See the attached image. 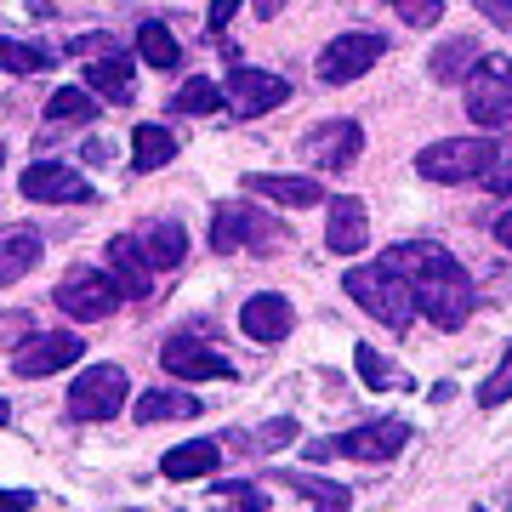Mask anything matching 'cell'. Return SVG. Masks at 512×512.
<instances>
[{
  "mask_svg": "<svg viewBox=\"0 0 512 512\" xmlns=\"http://www.w3.org/2000/svg\"><path fill=\"white\" fill-rule=\"evenodd\" d=\"M245 188H251L256 200L285 205V211H308V205L330 200L325 188L313 183V177H279V171H251V177H245Z\"/></svg>",
  "mask_w": 512,
  "mask_h": 512,
  "instance_id": "cell-19",
  "label": "cell"
},
{
  "mask_svg": "<svg viewBox=\"0 0 512 512\" xmlns=\"http://www.w3.org/2000/svg\"><path fill=\"white\" fill-rule=\"evenodd\" d=\"M29 507H35L29 490H0V512H29Z\"/></svg>",
  "mask_w": 512,
  "mask_h": 512,
  "instance_id": "cell-39",
  "label": "cell"
},
{
  "mask_svg": "<svg viewBox=\"0 0 512 512\" xmlns=\"http://www.w3.org/2000/svg\"><path fill=\"white\" fill-rule=\"evenodd\" d=\"M131 80H137V63H131V52H120V46H109V52H97L92 63H86V92H103V97H131Z\"/></svg>",
  "mask_w": 512,
  "mask_h": 512,
  "instance_id": "cell-22",
  "label": "cell"
},
{
  "mask_svg": "<svg viewBox=\"0 0 512 512\" xmlns=\"http://www.w3.org/2000/svg\"><path fill=\"white\" fill-rule=\"evenodd\" d=\"M495 239L512 251V211H501V217H495Z\"/></svg>",
  "mask_w": 512,
  "mask_h": 512,
  "instance_id": "cell-40",
  "label": "cell"
},
{
  "mask_svg": "<svg viewBox=\"0 0 512 512\" xmlns=\"http://www.w3.org/2000/svg\"><path fill=\"white\" fill-rule=\"evenodd\" d=\"M507 399H512V348H507V359L490 370V382L478 387V404H484V410H495V404H507Z\"/></svg>",
  "mask_w": 512,
  "mask_h": 512,
  "instance_id": "cell-34",
  "label": "cell"
},
{
  "mask_svg": "<svg viewBox=\"0 0 512 512\" xmlns=\"http://www.w3.org/2000/svg\"><path fill=\"white\" fill-rule=\"evenodd\" d=\"M160 365H165V376H177V382H234V365H228L205 336H194V330L165 336Z\"/></svg>",
  "mask_w": 512,
  "mask_h": 512,
  "instance_id": "cell-8",
  "label": "cell"
},
{
  "mask_svg": "<svg viewBox=\"0 0 512 512\" xmlns=\"http://www.w3.org/2000/svg\"><path fill=\"white\" fill-rule=\"evenodd\" d=\"M52 302L69 313L74 325H92V319H109L126 296H120V285L109 274H97V268H69V274L57 279Z\"/></svg>",
  "mask_w": 512,
  "mask_h": 512,
  "instance_id": "cell-7",
  "label": "cell"
},
{
  "mask_svg": "<svg viewBox=\"0 0 512 512\" xmlns=\"http://www.w3.org/2000/svg\"><path fill=\"white\" fill-rule=\"evenodd\" d=\"M239 6H245V0H211V35H222V29H228V18H234Z\"/></svg>",
  "mask_w": 512,
  "mask_h": 512,
  "instance_id": "cell-38",
  "label": "cell"
},
{
  "mask_svg": "<svg viewBox=\"0 0 512 512\" xmlns=\"http://www.w3.org/2000/svg\"><path fill=\"white\" fill-rule=\"evenodd\" d=\"M387 40L370 35V29H348V35H336L319 52V80L325 86H348V80H359V74H370V63H382Z\"/></svg>",
  "mask_w": 512,
  "mask_h": 512,
  "instance_id": "cell-9",
  "label": "cell"
},
{
  "mask_svg": "<svg viewBox=\"0 0 512 512\" xmlns=\"http://www.w3.org/2000/svg\"><path fill=\"white\" fill-rule=\"evenodd\" d=\"M200 416V399L194 393H177V387H154L137 399V421L143 427H160V421H194Z\"/></svg>",
  "mask_w": 512,
  "mask_h": 512,
  "instance_id": "cell-25",
  "label": "cell"
},
{
  "mask_svg": "<svg viewBox=\"0 0 512 512\" xmlns=\"http://www.w3.org/2000/svg\"><path fill=\"white\" fill-rule=\"evenodd\" d=\"M177 160V137L165 126H137L131 131V165L137 171H160V165Z\"/></svg>",
  "mask_w": 512,
  "mask_h": 512,
  "instance_id": "cell-29",
  "label": "cell"
},
{
  "mask_svg": "<svg viewBox=\"0 0 512 512\" xmlns=\"http://www.w3.org/2000/svg\"><path fill=\"white\" fill-rule=\"evenodd\" d=\"M18 188H23V200H40V205H86L92 200V183L63 160H35L18 177Z\"/></svg>",
  "mask_w": 512,
  "mask_h": 512,
  "instance_id": "cell-14",
  "label": "cell"
},
{
  "mask_svg": "<svg viewBox=\"0 0 512 512\" xmlns=\"http://www.w3.org/2000/svg\"><path fill=\"white\" fill-rule=\"evenodd\" d=\"M40 256H46V245H40L35 228H29V222H6V228H0V285H18Z\"/></svg>",
  "mask_w": 512,
  "mask_h": 512,
  "instance_id": "cell-20",
  "label": "cell"
},
{
  "mask_svg": "<svg viewBox=\"0 0 512 512\" xmlns=\"http://www.w3.org/2000/svg\"><path fill=\"white\" fill-rule=\"evenodd\" d=\"M478 308V291L467 274H444V279H421L416 285V313H427L439 330H461Z\"/></svg>",
  "mask_w": 512,
  "mask_h": 512,
  "instance_id": "cell-10",
  "label": "cell"
},
{
  "mask_svg": "<svg viewBox=\"0 0 512 512\" xmlns=\"http://www.w3.org/2000/svg\"><path fill=\"white\" fill-rule=\"evenodd\" d=\"M279 6H285V0H256V18H274Z\"/></svg>",
  "mask_w": 512,
  "mask_h": 512,
  "instance_id": "cell-41",
  "label": "cell"
},
{
  "mask_svg": "<svg viewBox=\"0 0 512 512\" xmlns=\"http://www.w3.org/2000/svg\"><path fill=\"white\" fill-rule=\"evenodd\" d=\"M353 365H359V382L365 387H376V393H387V387H399V370L387 365L382 353L370 348V342H359V348H353Z\"/></svg>",
  "mask_w": 512,
  "mask_h": 512,
  "instance_id": "cell-33",
  "label": "cell"
},
{
  "mask_svg": "<svg viewBox=\"0 0 512 512\" xmlns=\"http://www.w3.org/2000/svg\"><path fill=\"white\" fill-rule=\"evenodd\" d=\"M109 279L120 285L126 302H148V296H154V262L143 256L137 234H114L109 239Z\"/></svg>",
  "mask_w": 512,
  "mask_h": 512,
  "instance_id": "cell-15",
  "label": "cell"
},
{
  "mask_svg": "<svg viewBox=\"0 0 512 512\" xmlns=\"http://www.w3.org/2000/svg\"><path fill=\"white\" fill-rule=\"evenodd\" d=\"M393 274H404L410 285H421V279H444V274H467L456 256L444 251V245H427V239H410V245H393V251L382 256Z\"/></svg>",
  "mask_w": 512,
  "mask_h": 512,
  "instance_id": "cell-17",
  "label": "cell"
},
{
  "mask_svg": "<svg viewBox=\"0 0 512 512\" xmlns=\"http://www.w3.org/2000/svg\"><path fill=\"white\" fill-rule=\"evenodd\" d=\"M473 6L495 23V29H501V35H512V0H473Z\"/></svg>",
  "mask_w": 512,
  "mask_h": 512,
  "instance_id": "cell-37",
  "label": "cell"
},
{
  "mask_svg": "<svg viewBox=\"0 0 512 512\" xmlns=\"http://www.w3.org/2000/svg\"><path fill=\"white\" fill-rule=\"evenodd\" d=\"M325 245L336 256H359V251H365V245H370V211H365V200H353V194H336V200H330Z\"/></svg>",
  "mask_w": 512,
  "mask_h": 512,
  "instance_id": "cell-18",
  "label": "cell"
},
{
  "mask_svg": "<svg viewBox=\"0 0 512 512\" xmlns=\"http://www.w3.org/2000/svg\"><path fill=\"white\" fill-rule=\"evenodd\" d=\"M131 399V376L120 365H92L80 370L69 387V421H109Z\"/></svg>",
  "mask_w": 512,
  "mask_h": 512,
  "instance_id": "cell-6",
  "label": "cell"
},
{
  "mask_svg": "<svg viewBox=\"0 0 512 512\" xmlns=\"http://www.w3.org/2000/svg\"><path fill=\"white\" fill-rule=\"evenodd\" d=\"M80 353H86V336H69V330H40V336H29V342L12 353V370H18L23 382H40V376L69 370Z\"/></svg>",
  "mask_w": 512,
  "mask_h": 512,
  "instance_id": "cell-13",
  "label": "cell"
},
{
  "mask_svg": "<svg viewBox=\"0 0 512 512\" xmlns=\"http://www.w3.org/2000/svg\"><path fill=\"white\" fill-rule=\"evenodd\" d=\"M222 92H228V109L251 120V114H274L291 97V80L285 74H268V69H251V63H234Z\"/></svg>",
  "mask_w": 512,
  "mask_h": 512,
  "instance_id": "cell-12",
  "label": "cell"
},
{
  "mask_svg": "<svg viewBox=\"0 0 512 512\" xmlns=\"http://www.w3.org/2000/svg\"><path fill=\"white\" fill-rule=\"evenodd\" d=\"M399 6V18L410 23V29H427V23L444 18V0H393Z\"/></svg>",
  "mask_w": 512,
  "mask_h": 512,
  "instance_id": "cell-36",
  "label": "cell"
},
{
  "mask_svg": "<svg viewBox=\"0 0 512 512\" xmlns=\"http://www.w3.org/2000/svg\"><path fill=\"white\" fill-rule=\"evenodd\" d=\"M217 467H222V444L217 439H188V444H177V450H165V461H160V473L177 478V484L211 478Z\"/></svg>",
  "mask_w": 512,
  "mask_h": 512,
  "instance_id": "cell-23",
  "label": "cell"
},
{
  "mask_svg": "<svg viewBox=\"0 0 512 512\" xmlns=\"http://www.w3.org/2000/svg\"><path fill=\"white\" fill-rule=\"evenodd\" d=\"M137 245H143V256L154 262V274H160V268H183V256H188V234H183L177 217L143 222V228H137Z\"/></svg>",
  "mask_w": 512,
  "mask_h": 512,
  "instance_id": "cell-21",
  "label": "cell"
},
{
  "mask_svg": "<svg viewBox=\"0 0 512 512\" xmlns=\"http://www.w3.org/2000/svg\"><path fill=\"white\" fill-rule=\"evenodd\" d=\"M490 160H495L490 137H444V143L416 154V171L427 183H478L490 171Z\"/></svg>",
  "mask_w": 512,
  "mask_h": 512,
  "instance_id": "cell-3",
  "label": "cell"
},
{
  "mask_svg": "<svg viewBox=\"0 0 512 512\" xmlns=\"http://www.w3.org/2000/svg\"><path fill=\"white\" fill-rule=\"evenodd\" d=\"M6 421H12V404H6V399H0V427H6Z\"/></svg>",
  "mask_w": 512,
  "mask_h": 512,
  "instance_id": "cell-42",
  "label": "cell"
},
{
  "mask_svg": "<svg viewBox=\"0 0 512 512\" xmlns=\"http://www.w3.org/2000/svg\"><path fill=\"white\" fill-rule=\"evenodd\" d=\"M473 512H484V507H473Z\"/></svg>",
  "mask_w": 512,
  "mask_h": 512,
  "instance_id": "cell-44",
  "label": "cell"
},
{
  "mask_svg": "<svg viewBox=\"0 0 512 512\" xmlns=\"http://www.w3.org/2000/svg\"><path fill=\"white\" fill-rule=\"evenodd\" d=\"M410 444V427L404 421H365V427H348V433H336V439H319L308 444V456L313 461H325V456H353V461H393Z\"/></svg>",
  "mask_w": 512,
  "mask_h": 512,
  "instance_id": "cell-5",
  "label": "cell"
},
{
  "mask_svg": "<svg viewBox=\"0 0 512 512\" xmlns=\"http://www.w3.org/2000/svg\"><path fill=\"white\" fill-rule=\"evenodd\" d=\"M291 245V228L274 217H262L245 200H222L211 211V251H279Z\"/></svg>",
  "mask_w": 512,
  "mask_h": 512,
  "instance_id": "cell-2",
  "label": "cell"
},
{
  "mask_svg": "<svg viewBox=\"0 0 512 512\" xmlns=\"http://www.w3.org/2000/svg\"><path fill=\"white\" fill-rule=\"evenodd\" d=\"M228 444L234 450H245V456H262V450H285V444H296V421L291 416H274L262 421V427H239V433H228Z\"/></svg>",
  "mask_w": 512,
  "mask_h": 512,
  "instance_id": "cell-30",
  "label": "cell"
},
{
  "mask_svg": "<svg viewBox=\"0 0 512 512\" xmlns=\"http://www.w3.org/2000/svg\"><path fill=\"white\" fill-rule=\"evenodd\" d=\"M46 120H52V126H92L97 97L86 92V86H63V92H52V103H46Z\"/></svg>",
  "mask_w": 512,
  "mask_h": 512,
  "instance_id": "cell-31",
  "label": "cell"
},
{
  "mask_svg": "<svg viewBox=\"0 0 512 512\" xmlns=\"http://www.w3.org/2000/svg\"><path fill=\"white\" fill-rule=\"evenodd\" d=\"M365 154V126L359 120H325L302 137V160L313 171H348L353 160Z\"/></svg>",
  "mask_w": 512,
  "mask_h": 512,
  "instance_id": "cell-11",
  "label": "cell"
},
{
  "mask_svg": "<svg viewBox=\"0 0 512 512\" xmlns=\"http://www.w3.org/2000/svg\"><path fill=\"white\" fill-rule=\"evenodd\" d=\"M0 160H6V148H0Z\"/></svg>",
  "mask_w": 512,
  "mask_h": 512,
  "instance_id": "cell-43",
  "label": "cell"
},
{
  "mask_svg": "<svg viewBox=\"0 0 512 512\" xmlns=\"http://www.w3.org/2000/svg\"><path fill=\"white\" fill-rule=\"evenodd\" d=\"M484 188H490V194H501V200H512V143L495 148L490 171H484Z\"/></svg>",
  "mask_w": 512,
  "mask_h": 512,
  "instance_id": "cell-35",
  "label": "cell"
},
{
  "mask_svg": "<svg viewBox=\"0 0 512 512\" xmlns=\"http://www.w3.org/2000/svg\"><path fill=\"white\" fill-rule=\"evenodd\" d=\"M467 114L478 131L512 126V57H478L467 74Z\"/></svg>",
  "mask_w": 512,
  "mask_h": 512,
  "instance_id": "cell-4",
  "label": "cell"
},
{
  "mask_svg": "<svg viewBox=\"0 0 512 512\" xmlns=\"http://www.w3.org/2000/svg\"><path fill=\"white\" fill-rule=\"evenodd\" d=\"M274 484H285V490H296L302 501H313V512H348L353 507L348 484L319 478V473H274Z\"/></svg>",
  "mask_w": 512,
  "mask_h": 512,
  "instance_id": "cell-24",
  "label": "cell"
},
{
  "mask_svg": "<svg viewBox=\"0 0 512 512\" xmlns=\"http://www.w3.org/2000/svg\"><path fill=\"white\" fill-rule=\"evenodd\" d=\"M342 291L387 330H410V319H416V285L404 274H393L387 262H376V268H348Z\"/></svg>",
  "mask_w": 512,
  "mask_h": 512,
  "instance_id": "cell-1",
  "label": "cell"
},
{
  "mask_svg": "<svg viewBox=\"0 0 512 512\" xmlns=\"http://www.w3.org/2000/svg\"><path fill=\"white\" fill-rule=\"evenodd\" d=\"M291 325H296V308L274 291H256L251 302L239 308V330H245L251 342H262V348H279V342L291 336Z\"/></svg>",
  "mask_w": 512,
  "mask_h": 512,
  "instance_id": "cell-16",
  "label": "cell"
},
{
  "mask_svg": "<svg viewBox=\"0 0 512 512\" xmlns=\"http://www.w3.org/2000/svg\"><path fill=\"white\" fill-rule=\"evenodd\" d=\"M171 109L177 114H188V120H200V114H217V109H228V92H222L211 74H194V80H183L177 86V97H171Z\"/></svg>",
  "mask_w": 512,
  "mask_h": 512,
  "instance_id": "cell-28",
  "label": "cell"
},
{
  "mask_svg": "<svg viewBox=\"0 0 512 512\" xmlns=\"http://www.w3.org/2000/svg\"><path fill=\"white\" fill-rule=\"evenodd\" d=\"M137 57H143L148 69L171 74L177 63H183V46H177V35H171V29H165L160 18H148L143 29H137Z\"/></svg>",
  "mask_w": 512,
  "mask_h": 512,
  "instance_id": "cell-27",
  "label": "cell"
},
{
  "mask_svg": "<svg viewBox=\"0 0 512 512\" xmlns=\"http://www.w3.org/2000/svg\"><path fill=\"white\" fill-rule=\"evenodd\" d=\"M478 40L456 35V40H444V46H433V57H427V69H433V80L439 86H450V80H467V74L478 69Z\"/></svg>",
  "mask_w": 512,
  "mask_h": 512,
  "instance_id": "cell-26",
  "label": "cell"
},
{
  "mask_svg": "<svg viewBox=\"0 0 512 512\" xmlns=\"http://www.w3.org/2000/svg\"><path fill=\"white\" fill-rule=\"evenodd\" d=\"M0 69L29 80V74H46V69H52V52H46V46H23V40H0Z\"/></svg>",
  "mask_w": 512,
  "mask_h": 512,
  "instance_id": "cell-32",
  "label": "cell"
}]
</instances>
